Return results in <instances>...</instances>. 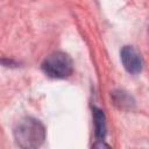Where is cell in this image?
<instances>
[{
	"label": "cell",
	"instance_id": "5",
	"mask_svg": "<svg viewBox=\"0 0 149 149\" xmlns=\"http://www.w3.org/2000/svg\"><path fill=\"white\" fill-rule=\"evenodd\" d=\"M114 104L116 106H119L120 108H130L134 105V100L132 99V97L129 94H127V92L123 91H114L112 93Z\"/></svg>",
	"mask_w": 149,
	"mask_h": 149
},
{
	"label": "cell",
	"instance_id": "3",
	"mask_svg": "<svg viewBox=\"0 0 149 149\" xmlns=\"http://www.w3.org/2000/svg\"><path fill=\"white\" fill-rule=\"evenodd\" d=\"M120 58L123 68L130 74H139L142 71L143 62L141 55L132 45H125L120 51Z\"/></svg>",
	"mask_w": 149,
	"mask_h": 149
},
{
	"label": "cell",
	"instance_id": "2",
	"mask_svg": "<svg viewBox=\"0 0 149 149\" xmlns=\"http://www.w3.org/2000/svg\"><path fill=\"white\" fill-rule=\"evenodd\" d=\"M42 71L50 78H68L73 72V62L69 55L56 51L49 55L42 63Z\"/></svg>",
	"mask_w": 149,
	"mask_h": 149
},
{
	"label": "cell",
	"instance_id": "4",
	"mask_svg": "<svg viewBox=\"0 0 149 149\" xmlns=\"http://www.w3.org/2000/svg\"><path fill=\"white\" fill-rule=\"evenodd\" d=\"M93 120H94V136L98 142H100V147L105 146L104 142L106 134H107V125H106V116L105 113L97 107H93Z\"/></svg>",
	"mask_w": 149,
	"mask_h": 149
},
{
	"label": "cell",
	"instance_id": "1",
	"mask_svg": "<svg viewBox=\"0 0 149 149\" xmlns=\"http://www.w3.org/2000/svg\"><path fill=\"white\" fill-rule=\"evenodd\" d=\"M14 139L21 148H38L45 140V128L37 119L23 118L14 128Z\"/></svg>",
	"mask_w": 149,
	"mask_h": 149
}]
</instances>
